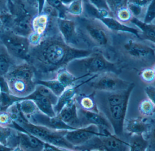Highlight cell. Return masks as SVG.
I'll use <instances>...</instances> for the list:
<instances>
[{
    "mask_svg": "<svg viewBox=\"0 0 155 151\" xmlns=\"http://www.w3.org/2000/svg\"><path fill=\"white\" fill-rule=\"evenodd\" d=\"M95 51L68 45L57 26L46 30L37 44L30 45L26 61L34 68L37 80L51 79L71 61L88 56Z\"/></svg>",
    "mask_w": 155,
    "mask_h": 151,
    "instance_id": "1",
    "label": "cell"
},
{
    "mask_svg": "<svg viewBox=\"0 0 155 151\" xmlns=\"http://www.w3.org/2000/svg\"><path fill=\"white\" fill-rule=\"evenodd\" d=\"M113 61L122 68L130 64H140L143 68L155 66V44L127 32H114Z\"/></svg>",
    "mask_w": 155,
    "mask_h": 151,
    "instance_id": "2",
    "label": "cell"
},
{
    "mask_svg": "<svg viewBox=\"0 0 155 151\" xmlns=\"http://www.w3.org/2000/svg\"><path fill=\"white\" fill-rule=\"evenodd\" d=\"M72 17L76 20L80 33L91 49L101 52L108 59L112 61L114 32L98 19L82 15Z\"/></svg>",
    "mask_w": 155,
    "mask_h": 151,
    "instance_id": "3",
    "label": "cell"
},
{
    "mask_svg": "<svg viewBox=\"0 0 155 151\" xmlns=\"http://www.w3.org/2000/svg\"><path fill=\"white\" fill-rule=\"evenodd\" d=\"M66 68L75 77L82 78L107 71L119 75L122 70L118 63L108 59L98 51L88 56L73 60Z\"/></svg>",
    "mask_w": 155,
    "mask_h": 151,
    "instance_id": "4",
    "label": "cell"
},
{
    "mask_svg": "<svg viewBox=\"0 0 155 151\" xmlns=\"http://www.w3.org/2000/svg\"><path fill=\"white\" fill-rule=\"evenodd\" d=\"M74 150L128 151L130 148L128 143L110 133L107 136H95L84 144L75 146Z\"/></svg>",
    "mask_w": 155,
    "mask_h": 151,
    "instance_id": "5",
    "label": "cell"
},
{
    "mask_svg": "<svg viewBox=\"0 0 155 151\" xmlns=\"http://www.w3.org/2000/svg\"><path fill=\"white\" fill-rule=\"evenodd\" d=\"M0 42L10 54L20 61H25L29 49L30 42L27 37L16 34L7 29L0 30Z\"/></svg>",
    "mask_w": 155,
    "mask_h": 151,
    "instance_id": "6",
    "label": "cell"
},
{
    "mask_svg": "<svg viewBox=\"0 0 155 151\" xmlns=\"http://www.w3.org/2000/svg\"><path fill=\"white\" fill-rule=\"evenodd\" d=\"M58 24L61 34L68 45L78 49L91 50L80 33L74 18L71 16L58 17Z\"/></svg>",
    "mask_w": 155,
    "mask_h": 151,
    "instance_id": "7",
    "label": "cell"
},
{
    "mask_svg": "<svg viewBox=\"0 0 155 151\" xmlns=\"http://www.w3.org/2000/svg\"><path fill=\"white\" fill-rule=\"evenodd\" d=\"M118 75L112 72H103L87 84L94 89L108 92L127 89L130 82L120 78Z\"/></svg>",
    "mask_w": 155,
    "mask_h": 151,
    "instance_id": "8",
    "label": "cell"
},
{
    "mask_svg": "<svg viewBox=\"0 0 155 151\" xmlns=\"http://www.w3.org/2000/svg\"><path fill=\"white\" fill-rule=\"evenodd\" d=\"M3 77L8 84L9 93L12 96L18 99L26 98L35 91L36 81L9 74Z\"/></svg>",
    "mask_w": 155,
    "mask_h": 151,
    "instance_id": "9",
    "label": "cell"
},
{
    "mask_svg": "<svg viewBox=\"0 0 155 151\" xmlns=\"http://www.w3.org/2000/svg\"><path fill=\"white\" fill-rule=\"evenodd\" d=\"M130 98L117 105L108 106L106 111L107 118L110 122L114 134L117 136L123 134L124 123Z\"/></svg>",
    "mask_w": 155,
    "mask_h": 151,
    "instance_id": "10",
    "label": "cell"
},
{
    "mask_svg": "<svg viewBox=\"0 0 155 151\" xmlns=\"http://www.w3.org/2000/svg\"><path fill=\"white\" fill-rule=\"evenodd\" d=\"M95 136H104L97 126L90 124L74 130H68L65 137L74 146L84 144Z\"/></svg>",
    "mask_w": 155,
    "mask_h": 151,
    "instance_id": "11",
    "label": "cell"
},
{
    "mask_svg": "<svg viewBox=\"0 0 155 151\" xmlns=\"http://www.w3.org/2000/svg\"><path fill=\"white\" fill-rule=\"evenodd\" d=\"M79 118L82 127L90 124L97 126L99 127H105L111 131L113 130L112 126L108 119L101 113L88 111L81 108L78 109Z\"/></svg>",
    "mask_w": 155,
    "mask_h": 151,
    "instance_id": "12",
    "label": "cell"
},
{
    "mask_svg": "<svg viewBox=\"0 0 155 151\" xmlns=\"http://www.w3.org/2000/svg\"><path fill=\"white\" fill-rule=\"evenodd\" d=\"M18 129V143L16 151H43L44 143L24 130Z\"/></svg>",
    "mask_w": 155,
    "mask_h": 151,
    "instance_id": "13",
    "label": "cell"
},
{
    "mask_svg": "<svg viewBox=\"0 0 155 151\" xmlns=\"http://www.w3.org/2000/svg\"><path fill=\"white\" fill-rule=\"evenodd\" d=\"M58 115L64 123L70 126L76 128L82 127L74 99L68 102Z\"/></svg>",
    "mask_w": 155,
    "mask_h": 151,
    "instance_id": "14",
    "label": "cell"
},
{
    "mask_svg": "<svg viewBox=\"0 0 155 151\" xmlns=\"http://www.w3.org/2000/svg\"><path fill=\"white\" fill-rule=\"evenodd\" d=\"M97 74L92 75L89 78L86 80L81 82L78 85H74L71 87L67 88L62 94L58 96V101L56 105L54 106V109L56 113V115H58L60 112L61 110L70 101L74 99L75 95L77 93V90L79 87L86 83H88L89 81L97 77Z\"/></svg>",
    "mask_w": 155,
    "mask_h": 151,
    "instance_id": "15",
    "label": "cell"
},
{
    "mask_svg": "<svg viewBox=\"0 0 155 151\" xmlns=\"http://www.w3.org/2000/svg\"><path fill=\"white\" fill-rule=\"evenodd\" d=\"M18 143L17 127H4L0 126V144L13 151H16Z\"/></svg>",
    "mask_w": 155,
    "mask_h": 151,
    "instance_id": "16",
    "label": "cell"
},
{
    "mask_svg": "<svg viewBox=\"0 0 155 151\" xmlns=\"http://www.w3.org/2000/svg\"><path fill=\"white\" fill-rule=\"evenodd\" d=\"M152 124L147 118H137L127 120L126 130L130 134H143L148 133L151 130ZM152 129V128H151Z\"/></svg>",
    "mask_w": 155,
    "mask_h": 151,
    "instance_id": "17",
    "label": "cell"
},
{
    "mask_svg": "<svg viewBox=\"0 0 155 151\" xmlns=\"http://www.w3.org/2000/svg\"><path fill=\"white\" fill-rule=\"evenodd\" d=\"M130 23L139 30L140 39L155 44V23H145L134 17L130 20Z\"/></svg>",
    "mask_w": 155,
    "mask_h": 151,
    "instance_id": "18",
    "label": "cell"
},
{
    "mask_svg": "<svg viewBox=\"0 0 155 151\" xmlns=\"http://www.w3.org/2000/svg\"><path fill=\"white\" fill-rule=\"evenodd\" d=\"M23 61H24L18 60L12 57L0 42V76H5L13 66Z\"/></svg>",
    "mask_w": 155,
    "mask_h": 151,
    "instance_id": "19",
    "label": "cell"
},
{
    "mask_svg": "<svg viewBox=\"0 0 155 151\" xmlns=\"http://www.w3.org/2000/svg\"><path fill=\"white\" fill-rule=\"evenodd\" d=\"M28 98L34 99L39 110L47 115L51 117L57 115L54 111V105L49 99L35 92L28 97Z\"/></svg>",
    "mask_w": 155,
    "mask_h": 151,
    "instance_id": "20",
    "label": "cell"
},
{
    "mask_svg": "<svg viewBox=\"0 0 155 151\" xmlns=\"http://www.w3.org/2000/svg\"><path fill=\"white\" fill-rule=\"evenodd\" d=\"M128 143L130 151H145L149 147V142L143 134H134Z\"/></svg>",
    "mask_w": 155,
    "mask_h": 151,
    "instance_id": "21",
    "label": "cell"
},
{
    "mask_svg": "<svg viewBox=\"0 0 155 151\" xmlns=\"http://www.w3.org/2000/svg\"><path fill=\"white\" fill-rule=\"evenodd\" d=\"M54 78L57 79L66 88L75 85V83L79 80L84 79L75 77L66 68L59 70L56 73Z\"/></svg>",
    "mask_w": 155,
    "mask_h": 151,
    "instance_id": "22",
    "label": "cell"
},
{
    "mask_svg": "<svg viewBox=\"0 0 155 151\" xmlns=\"http://www.w3.org/2000/svg\"><path fill=\"white\" fill-rule=\"evenodd\" d=\"M19 109L23 117L30 115L39 109L34 99L24 98L17 100Z\"/></svg>",
    "mask_w": 155,
    "mask_h": 151,
    "instance_id": "23",
    "label": "cell"
},
{
    "mask_svg": "<svg viewBox=\"0 0 155 151\" xmlns=\"http://www.w3.org/2000/svg\"><path fill=\"white\" fill-rule=\"evenodd\" d=\"M48 22V17L41 13L36 16L32 21L33 33L41 36L45 32Z\"/></svg>",
    "mask_w": 155,
    "mask_h": 151,
    "instance_id": "24",
    "label": "cell"
},
{
    "mask_svg": "<svg viewBox=\"0 0 155 151\" xmlns=\"http://www.w3.org/2000/svg\"><path fill=\"white\" fill-rule=\"evenodd\" d=\"M37 83H40L48 87L58 97L59 96L66 88L57 79L37 80Z\"/></svg>",
    "mask_w": 155,
    "mask_h": 151,
    "instance_id": "25",
    "label": "cell"
},
{
    "mask_svg": "<svg viewBox=\"0 0 155 151\" xmlns=\"http://www.w3.org/2000/svg\"><path fill=\"white\" fill-rule=\"evenodd\" d=\"M67 16L77 17L82 14V0H75L66 6Z\"/></svg>",
    "mask_w": 155,
    "mask_h": 151,
    "instance_id": "26",
    "label": "cell"
},
{
    "mask_svg": "<svg viewBox=\"0 0 155 151\" xmlns=\"http://www.w3.org/2000/svg\"><path fill=\"white\" fill-rule=\"evenodd\" d=\"M138 109L142 115L151 116L155 113V103L148 99H143L139 104Z\"/></svg>",
    "mask_w": 155,
    "mask_h": 151,
    "instance_id": "27",
    "label": "cell"
},
{
    "mask_svg": "<svg viewBox=\"0 0 155 151\" xmlns=\"http://www.w3.org/2000/svg\"><path fill=\"white\" fill-rule=\"evenodd\" d=\"M34 92L49 99L53 103L54 106L56 105L58 101V97L56 96L48 87L43 84L37 83L36 89Z\"/></svg>",
    "mask_w": 155,
    "mask_h": 151,
    "instance_id": "28",
    "label": "cell"
},
{
    "mask_svg": "<svg viewBox=\"0 0 155 151\" xmlns=\"http://www.w3.org/2000/svg\"><path fill=\"white\" fill-rule=\"evenodd\" d=\"M114 16L124 24L135 27L130 24V21L133 18V16L127 6L122 7L117 10L114 14Z\"/></svg>",
    "mask_w": 155,
    "mask_h": 151,
    "instance_id": "29",
    "label": "cell"
},
{
    "mask_svg": "<svg viewBox=\"0 0 155 151\" xmlns=\"http://www.w3.org/2000/svg\"><path fill=\"white\" fill-rule=\"evenodd\" d=\"M155 66L147 67L140 70V76L144 82L151 84L155 81Z\"/></svg>",
    "mask_w": 155,
    "mask_h": 151,
    "instance_id": "30",
    "label": "cell"
},
{
    "mask_svg": "<svg viewBox=\"0 0 155 151\" xmlns=\"http://www.w3.org/2000/svg\"><path fill=\"white\" fill-rule=\"evenodd\" d=\"M142 21L147 24L155 23V0H152L147 6Z\"/></svg>",
    "mask_w": 155,
    "mask_h": 151,
    "instance_id": "31",
    "label": "cell"
},
{
    "mask_svg": "<svg viewBox=\"0 0 155 151\" xmlns=\"http://www.w3.org/2000/svg\"><path fill=\"white\" fill-rule=\"evenodd\" d=\"M81 108L85 110L99 113L95 101L93 99L89 96H84L80 101Z\"/></svg>",
    "mask_w": 155,
    "mask_h": 151,
    "instance_id": "32",
    "label": "cell"
},
{
    "mask_svg": "<svg viewBox=\"0 0 155 151\" xmlns=\"http://www.w3.org/2000/svg\"><path fill=\"white\" fill-rule=\"evenodd\" d=\"M0 126L4 127H16V125L5 109H0Z\"/></svg>",
    "mask_w": 155,
    "mask_h": 151,
    "instance_id": "33",
    "label": "cell"
},
{
    "mask_svg": "<svg viewBox=\"0 0 155 151\" xmlns=\"http://www.w3.org/2000/svg\"><path fill=\"white\" fill-rule=\"evenodd\" d=\"M110 10L113 15L117 10L127 7L128 0H106Z\"/></svg>",
    "mask_w": 155,
    "mask_h": 151,
    "instance_id": "34",
    "label": "cell"
},
{
    "mask_svg": "<svg viewBox=\"0 0 155 151\" xmlns=\"http://www.w3.org/2000/svg\"><path fill=\"white\" fill-rule=\"evenodd\" d=\"M46 2L58 10L59 14V17L65 18L67 12L66 7L61 2V0H46Z\"/></svg>",
    "mask_w": 155,
    "mask_h": 151,
    "instance_id": "35",
    "label": "cell"
},
{
    "mask_svg": "<svg viewBox=\"0 0 155 151\" xmlns=\"http://www.w3.org/2000/svg\"><path fill=\"white\" fill-rule=\"evenodd\" d=\"M88 1L99 10L107 11L111 13L106 0H88Z\"/></svg>",
    "mask_w": 155,
    "mask_h": 151,
    "instance_id": "36",
    "label": "cell"
},
{
    "mask_svg": "<svg viewBox=\"0 0 155 151\" xmlns=\"http://www.w3.org/2000/svg\"><path fill=\"white\" fill-rule=\"evenodd\" d=\"M145 92L148 99L155 103V87L153 85L149 84L145 87Z\"/></svg>",
    "mask_w": 155,
    "mask_h": 151,
    "instance_id": "37",
    "label": "cell"
},
{
    "mask_svg": "<svg viewBox=\"0 0 155 151\" xmlns=\"http://www.w3.org/2000/svg\"><path fill=\"white\" fill-rule=\"evenodd\" d=\"M152 0H128L127 3L137 5L142 7H147Z\"/></svg>",
    "mask_w": 155,
    "mask_h": 151,
    "instance_id": "38",
    "label": "cell"
},
{
    "mask_svg": "<svg viewBox=\"0 0 155 151\" xmlns=\"http://www.w3.org/2000/svg\"><path fill=\"white\" fill-rule=\"evenodd\" d=\"M8 11H9L8 0H0V14Z\"/></svg>",
    "mask_w": 155,
    "mask_h": 151,
    "instance_id": "39",
    "label": "cell"
},
{
    "mask_svg": "<svg viewBox=\"0 0 155 151\" xmlns=\"http://www.w3.org/2000/svg\"><path fill=\"white\" fill-rule=\"evenodd\" d=\"M75 0H61L62 3L65 5V6L71 3L73 1Z\"/></svg>",
    "mask_w": 155,
    "mask_h": 151,
    "instance_id": "40",
    "label": "cell"
},
{
    "mask_svg": "<svg viewBox=\"0 0 155 151\" xmlns=\"http://www.w3.org/2000/svg\"><path fill=\"white\" fill-rule=\"evenodd\" d=\"M3 93L1 90V88L0 87V107L2 106V100H3Z\"/></svg>",
    "mask_w": 155,
    "mask_h": 151,
    "instance_id": "41",
    "label": "cell"
},
{
    "mask_svg": "<svg viewBox=\"0 0 155 151\" xmlns=\"http://www.w3.org/2000/svg\"><path fill=\"white\" fill-rule=\"evenodd\" d=\"M2 109L0 107V109Z\"/></svg>",
    "mask_w": 155,
    "mask_h": 151,
    "instance_id": "42",
    "label": "cell"
}]
</instances>
